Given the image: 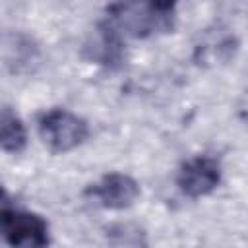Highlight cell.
Segmentation results:
<instances>
[{"instance_id": "obj_1", "label": "cell", "mask_w": 248, "mask_h": 248, "mask_svg": "<svg viewBox=\"0 0 248 248\" xmlns=\"http://www.w3.org/2000/svg\"><path fill=\"white\" fill-rule=\"evenodd\" d=\"M178 0H122L110 8L107 25L120 37H147L172 29Z\"/></svg>"}, {"instance_id": "obj_2", "label": "cell", "mask_w": 248, "mask_h": 248, "mask_svg": "<svg viewBox=\"0 0 248 248\" xmlns=\"http://www.w3.org/2000/svg\"><path fill=\"white\" fill-rule=\"evenodd\" d=\"M37 130L43 145L54 155L70 153L79 145H83L89 138L87 120L68 108L46 110L39 118Z\"/></svg>"}, {"instance_id": "obj_3", "label": "cell", "mask_w": 248, "mask_h": 248, "mask_svg": "<svg viewBox=\"0 0 248 248\" xmlns=\"http://www.w3.org/2000/svg\"><path fill=\"white\" fill-rule=\"evenodd\" d=\"M0 234L10 246L41 248L50 242V229L43 215L10 207L0 221Z\"/></svg>"}, {"instance_id": "obj_4", "label": "cell", "mask_w": 248, "mask_h": 248, "mask_svg": "<svg viewBox=\"0 0 248 248\" xmlns=\"http://www.w3.org/2000/svg\"><path fill=\"white\" fill-rule=\"evenodd\" d=\"M141 190L138 180L126 172H107L85 190V196L91 203L110 211L132 207L138 202Z\"/></svg>"}, {"instance_id": "obj_5", "label": "cell", "mask_w": 248, "mask_h": 248, "mask_svg": "<svg viewBox=\"0 0 248 248\" xmlns=\"http://www.w3.org/2000/svg\"><path fill=\"white\" fill-rule=\"evenodd\" d=\"M221 163L211 155H194L186 159L176 172V186L188 198H203L221 184Z\"/></svg>"}, {"instance_id": "obj_6", "label": "cell", "mask_w": 248, "mask_h": 248, "mask_svg": "<svg viewBox=\"0 0 248 248\" xmlns=\"http://www.w3.org/2000/svg\"><path fill=\"white\" fill-rule=\"evenodd\" d=\"M89 60L105 66L118 64L122 60V37L105 21L97 27L93 39L85 45Z\"/></svg>"}, {"instance_id": "obj_7", "label": "cell", "mask_w": 248, "mask_h": 248, "mask_svg": "<svg viewBox=\"0 0 248 248\" xmlns=\"http://www.w3.org/2000/svg\"><path fill=\"white\" fill-rule=\"evenodd\" d=\"M27 147V128L12 107H0V151L17 155Z\"/></svg>"}, {"instance_id": "obj_8", "label": "cell", "mask_w": 248, "mask_h": 248, "mask_svg": "<svg viewBox=\"0 0 248 248\" xmlns=\"http://www.w3.org/2000/svg\"><path fill=\"white\" fill-rule=\"evenodd\" d=\"M10 207H14V202H12L10 194L0 186V221H2V217L8 213Z\"/></svg>"}]
</instances>
